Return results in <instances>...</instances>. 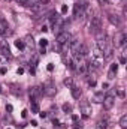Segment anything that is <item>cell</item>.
<instances>
[{
	"label": "cell",
	"mask_w": 127,
	"mask_h": 129,
	"mask_svg": "<svg viewBox=\"0 0 127 129\" xmlns=\"http://www.w3.org/2000/svg\"><path fill=\"white\" fill-rule=\"evenodd\" d=\"M70 92H72V96H73V99H79V98H81V95H82L81 89H79V87H76V86H70Z\"/></svg>",
	"instance_id": "9c48e42d"
},
{
	"label": "cell",
	"mask_w": 127,
	"mask_h": 129,
	"mask_svg": "<svg viewBox=\"0 0 127 129\" xmlns=\"http://www.w3.org/2000/svg\"><path fill=\"white\" fill-rule=\"evenodd\" d=\"M102 29V18L100 17H93L90 21V32L91 33H99Z\"/></svg>",
	"instance_id": "7a4b0ae2"
},
{
	"label": "cell",
	"mask_w": 127,
	"mask_h": 129,
	"mask_svg": "<svg viewBox=\"0 0 127 129\" xmlns=\"http://www.w3.org/2000/svg\"><path fill=\"white\" fill-rule=\"evenodd\" d=\"M112 53H114V51H112V48H111V47H108V48L103 51V59H106V60H108V59H111V57H112Z\"/></svg>",
	"instance_id": "e0dca14e"
},
{
	"label": "cell",
	"mask_w": 127,
	"mask_h": 129,
	"mask_svg": "<svg viewBox=\"0 0 127 129\" xmlns=\"http://www.w3.org/2000/svg\"><path fill=\"white\" fill-rule=\"evenodd\" d=\"M39 116H40V117L43 119V117H46V113H39Z\"/></svg>",
	"instance_id": "e575fe53"
},
{
	"label": "cell",
	"mask_w": 127,
	"mask_h": 129,
	"mask_svg": "<svg viewBox=\"0 0 127 129\" xmlns=\"http://www.w3.org/2000/svg\"><path fill=\"white\" fill-rule=\"evenodd\" d=\"M81 111H82V116L84 117H88L91 114V107H88L87 104H82L81 105Z\"/></svg>",
	"instance_id": "30bf717a"
},
{
	"label": "cell",
	"mask_w": 127,
	"mask_h": 129,
	"mask_svg": "<svg viewBox=\"0 0 127 129\" xmlns=\"http://www.w3.org/2000/svg\"><path fill=\"white\" fill-rule=\"evenodd\" d=\"M21 116H23V117H24V119H26V117H27V110H24V111H23V113H21Z\"/></svg>",
	"instance_id": "836d02e7"
},
{
	"label": "cell",
	"mask_w": 127,
	"mask_h": 129,
	"mask_svg": "<svg viewBox=\"0 0 127 129\" xmlns=\"http://www.w3.org/2000/svg\"><path fill=\"white\" fill-rule=\"evenodd\" d=\"M78 119H79V117H78L76 114H75V116H72V120H73V123H75V122H78Z\"/></svg>",
	"instance_id": "d6a6232c"
},
{
	"label": "cell",
	"mask_w": 127,
	"mask_h": 129,
	"mask_svg": "<svg viewBox=\"0 0 127 129\" xmlns=\"http://www.w3.org/2000/svg\"><path fill=\"white\" fill-rule=\"evenodd\" d=\"M96 128H97V129H106V128H108V120H106V119H100V120L97 122Z\"/></svg>",
	"instance_id": "4fadbf2b"
},
{
	"label": "cell",
	"mask_w": 127,
	"mask_h": 129,
	"mask_svg": "<svg viewBox=\"0 0 127 129\" xmlns=\"http://www.w3.org/2000/svg\"><path fill=\"white\" fill-rule=\"evenodd\" d=\"M108 20H109V21H111V24H114V26H120V24H121L120 17H118V15H115V14H109V15H108Z\"/></svg>",
	"instance_id": "ba28073f"
},
{
	"label": "cell",
	"mask_w": 127,
	"mask_h": 129,
	"mask_svg": "<svg viewBox=\"0 0 127 129\" xmlns=\"http://www.w3.org/2000/svg\"><path fill=\"white\" fill-rule=\"evenodd\" d=\"M42 87H43V93L45 95H48V96H54L55 95V86L51 81H46Z\"/></svg>",
	"instance_id": "3957f363"
},
{
	"label": "cell",
	"mask_w": 127,
	"mask_h": 129,
	"mask_svg": "<svg viewBox=\"0 0 127 129\" xmlns=\"http://www.w3.org/2000/svg\"><path fill=\"white\" fill-rule=\"evenodd\" d=\"M120 126L123 129L127 128V114H124V116H121V119H120Z\"/></svg>",
	"instance_id": "ac0fdd59"
},
{
	"label": "cell",
	"mask_w": 127,
	"mask_h": 129,
	"mask_svg": "<svg viewBox=\"0 0 127 129\" xmlns=\"http://www.w3.org/2000/svg\"><path fill=\"white\" fill-rule=\"evenodd\" d=\"M117 95H118L120 98H124L126 93H124V90H123V89H118V90H117Z\"/></svg>",
	"instance_id": "4316f807"
},
{
	"label": "cell",
	"mask_w": 127,
	"mask_h": 129,
	"mask_svg": "<svg viewBox=\"0 0 127 129\" xmlns=\"http://www.w3.org/2000/svg\"><path fill=\"white\" fill-rule=\"evenodd\" d=\"M48 17H49V20L52 21V24H54V23H55V21L58 20V14H57V12H51V14H49Z\"/></svg>",
	"instance_id": "ffe728a7"
},
{
	"label": "cell",
	"mask_w": 127,
	"mask_h": 129,
	"mask_svg": "<svg viewBox=\"0 0 127 129\" xmlns=\"http://www.w3.org/2000/svg\"><path fill=\"white\" fill-rule=\"evenodd\" d=\"M0 51H2V54H5L8 59L11 57V51H9V47H6L5 44H3V45H0Z\"/></svg>",
	"instance_id": "9a60e30c"
},
{
	"label": "cell",
	"mask_w": 127,
	"mask_h": 129,
	"mask_svg": "<svg viewBox=\"0 0 127 129\" xmlns=\"http://www.w3.org/2000/svg\"><path fill=\"white\" fill-rule=\"evenodd\" d=\"M69 41H70V35L67 32H61L57 35V44L58 45H64V44L69 45Z\"/></svg>",
	"instance_id": "5b68a950"
},
{
	"label": "cell",
	"mask_w": 127,
	"mask_h": 129,
	"mask_svg": "<svg viewBox=\"0 0 127 129\" xmlns=\"http://www.w3.org/2000/svg\"><path fill=\"white\" fill-rule=\"evenodd\" d=\"M88 84H90L91 87H94V86H96V77H93V75H91V78L88 80Z\"/></svg>",
	"instance_id": "484cf974"
},
{
	"label": "cell",
	"mask_w": 127,
	"mask_h": 129,
	"mask_svg": "<svg viewBox=\"0 0 127 129\" xmlns=\"http://www.w3.org/2000/svg\"><path fill=\"white\" fill-rule=\"evenodd\" d=\"M64 84H66V86H69V87H70V86H73L72 78H70V77H69V78H66V80H64Z\"/></svg>",
	"instance_id": "d4e9b609"
},
{
	"label": "cell",
	"mask_w": 127,
	"mask_h": 129,
	"mask_svg": "<svg viewBox=\"0 0 127 129\" xmlns=\"http://www.w3.org/2000/svg\"><path fill=\"white\" fill-rule=\"evenodd\" d=\"M26 42H27V44H32V45H33V38L27 36V38H26Z\"/></svg>",
	"instance_id": "f1b7e54d"
},
{
	"label": "cell",
	"mask_w": 127,
	"mask_h": 129,
	"mask_svg": "<svg viewBox=\"0 0 127 129\" xmlns=\"http://www.w3.org/2000/svg\"><path fill=\"white\" fill-rule=\"evenodd\" d=\"M76 69L79 71V74L85 75V74H87V71H88V66H87V63H84V62H79V63H78V68H76Z\"/></svg>",
	"instance_id": "8fae6325"
},
{
	"label": "cell",
	"mask_w": 127,
	"mask_h": 129,
	"mask_svg": "<svg viewBox=\"0 0 127 129\" xmlns=\"http://www.w3.org/2000/svg\"><path fill=\"white\" fill-rule=\"evenodd\" d=\"M0 93H2V87H0Z\"/></svg>",
	"instance_id": "d590c367"
},
{
	"label": "cell",
	"mask_w": 127,
	"mask_h": 129,
	"mask_svg": "<svg viewBox=\"0 0 127 129\" xmlns=\"http://www.w3.org/2000/svg\"><path fill=\"white\" fill-rule=\"evenodd\" d=\"M66 12H67V6L63 5V6H61V14H66Z\"/></svg>",
	"instance_id": "f546056e"
},
{
	"label": "cell",
	"mask_w": 127,
	"mask_h": 129,
	"mask_svg": "<svg viewBox=\"0 0 127 129\" xmlns=\"http://www.w3.org/2000/svg\"><path fill=\"white\" fill-rule=\"evenodd\" d=\"M45 6H46V5H43V3L39 0L37 3H34V5H33V6H30V8H32V11L34 12V14H39V12H42V11L45 9Z\"/></svg>",
	"instance_id": "52a82bcc"
},
{
	"label": "cell",
	"mask_w": 127,
	"mask_h": 129,
	"mask_svg": "<svg viewBox=\"0 0 127 129\" xmlns=\"http://www.w3.org/2000/svg\"><path fill=\"white\" fill-rule=\"evenodd\" d=\"M64 63H66V66L69 68V69H72V71H75L76 69V66H75V62L72 60V59H66V57H63Z\"/></svg>",
	"instance_id": "5bb4252c"
},
{
	"label": "cell",
	"mask_w": 127,
	"mask_h": 129,
	"mask_svg": "<svg viewBox=\"0 0 127 129\" xmlns=\"http://www.w3.org/2000/svg\"><path fill=\"white\" fill-rule=\"evenodd\" d=\"M61 108H63L64 113H72V105H70V104H63Z\"/></svg>",
	"instance_id": "44dd1931"
},
{
	"label": "cell",
	"mask_w": 127,
	"mask_h": 129,
	"mask_svg": "<svg viewBox=\"0 0 127 129\" xmlns=\"http://www.w3.org/2000/svg\"><path fill=\"white\" fill-rule=\"evenodd\" d=\"M12 110H14V107H12V105H6V111H9V113H11Z\"/></svg>",
	"instance_id": "4dcf8cb0"
},
{
	"label": "cell",
	"mask_w": 127,
	"mask_h": 129,
	"mask_svg": "<svg viewBox=\"0 0 127 129\" xmlns=\"http://www.w3.org/2000/svg\"><path fill=\"white\" fill-rule=\"evenodd\" d=\"M11 87H12V93H15V95H21V87H18L17 84H11Z\"/></svg>",
	"instance_id": "d6986e66"
},
{
	"label": "cell",
	"mask_w": 127,
	"mask_h": 129,
	"mask_svg": "<svg viewBox=\"0 0 127 129\" xmlns=\"http://www.w3.org/2000/svg\"><path fill=\"white\" fill-rule=\"evenodd\" d=\"M15 45H17V48H20V50H23V48L26 47L24 41H15Z\"/></svg>",
	"instance_id": "7402d4cb"
},
{
	"label": "cell",
	"mask_w": 127,
	"mask_h": 129,
	"mask_svg": "<svg viewBox=\"0 0 127 129\" xmlns=\"http://www.w3.org/2000/svg\"><path fill=\"white\" fill-rule=\"evenodd\" d=\"M32 113H39V105H37V102H32Z\"/></svg>",
	"instance_id": "603a6c76"
},
{
	"label": "cell",
	"mask_w": 127,
	"mask_h": 129,
	"mask_svg": "<svg viewBox=\"0 0 127 129\" xmlns=\"http://www.w3.org/2000/svg\"><path fill=\"white\" fill-rule=\"evenodd\" d=\"M103 107H105V110H111L112 107H114V104H115V99H114V95L112 93H109V95H106V96L103 98Z\"/></svg>",
	"instance_id": "277c9868"
},
{
	"label": "cell",
	"mask_w": 127,
	"mask_h": 129,
	"mask_svg": "<svg viewBox=\"0 0 127 129\" xmlns=\"http://www.w3.org/2000/svg\"><path fill=\"white\" fill-rule=\"evenodd\" d=\"M126 39H127V35H126V33H121V35H120V38L114 41L115 47H124V45H126Z\"/></svg>",
	"instance_id": "8992f818"
},
{
	"label": "cell",
	"mask_w": 127,
	"mask_h": 129,
	"mask_svg": "<svg viewBox=\"0 0 127 129\" xmlns=\"http://www.w3.org/2000/svg\"><path fill=\"white\" fill-rule=\"evenodd\" d=\"M117 71H118V64L117 63H114L112 66H111V69H109V74H108V77L112 80L114 77H115V74H117Z\"/></svg>",
	"instance_id": "7c38bea8"
},
{
	"label": "cell",
	"mask_w": 127,
	"mask_h": 129,
	"mask_svg": "<svg viewBox=\"0 0 127 129\" xmlns=\"http://www.w3.org/2000/svg\"><path fill=\"white\" fill-rule=\"evenodd\" d=\"M6 129H11V128H6Z\"/></svg>",
	"instance_id": "8d00e7d4"
},
{
	"label": "cell",
	"mask_w": 127,
	"mask_h": 129,
	"mask_svg": "<svg viewBox=\"0 0 127 129\" xmlns=\"http://www.w3.org/2000/svg\"><path fill=\"white\" fill-rule=\"evenodd\" d=\"M43 95V87L42 86H34L30 89V102H37Z\"/></svg>",
	"instance_id": "6da1fadb"
},
{
	"label": "cell",
	"mask_w": 127,
	"mask_h": 129,
	"mask_svg": "<svg viewBox=\"0 0 127 129\" xmlns=\"http://www.w3.org/2000/svg\"><path fill=\"white\" fill-rule=\"evenodd\" d=\"M46 69H48L49 72H52V71H54V64H52V63H49L48 66H46Z\"/></svg>",
	"instance_id": "83f0119b"
},
{
	"label": "cell",
	"mask_w": 127,
	"mask_h": 129,
	"mask_svg": "<svg viewBox=\"0 0 127 129\" xmlns=\"http://www.w3.org/2000/svg\"><path fill=\"white\" fill-rule=\"evenodd\" d=\"M39 45H40L42 48H45V47L48 45V41H46V39H40V41H39Z\"/></svg>",
	"instance_id": "cb8c5ba5"
},
{
	"label": "cell",
	"mask_w": 127,
	"mask_h": 129,
	"mask_svg": "<svg viewBox=\"0 0 127 129\" xmlns=\"http://www.w3.org/2000/svg\"><path fill=\"white\" fill-rule=\"evenodd\" d=\"M103 98H105V95H103V92H97V93H94V96H93V101L94 102H102L103 101Z\"/></svg>",
	"instance_id": "2e32d148"
},
{
	"label": "cell",
	"mask_w": 127,
	"mask_h": 129,
	"mask_svg": "<svg viewBox=\"0 0 127 129\" xmlns=\"http://www.w3.org/2000/svg\"><path fill=\"white\" fill-rule=\"evenodd\" d=\"M6 74V68H0V75H5Z\"/></svg>",
	"instance_id": "1f68e13d"
}]
</instances>
